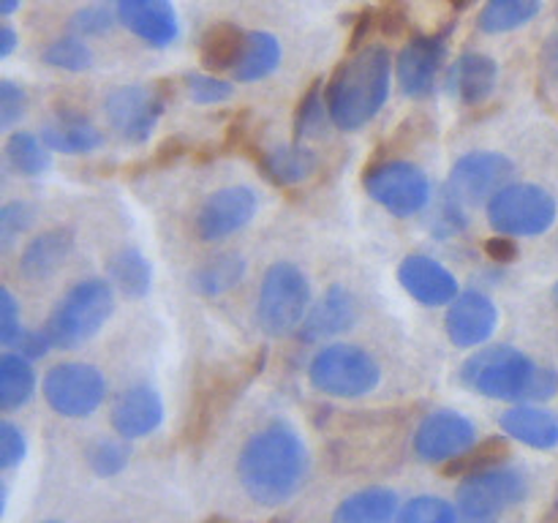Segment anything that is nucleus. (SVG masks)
Here are the masks:
<instances>
[{"label": "nucleus", "mask_w": 558, "mask_h": 523, "mask_svg": "<svg viewBox=\"0 0 558 523\" xmlns=\"http://www.w3.org/2000/svg\"><path fill=\"white\" fill-rule=\"evenodd\" d=\"M308 381L330 398H363L381 381L376 357L352 343H327L308 365Z\"/></svg>", "instance_id": "obj_6"}, {"label": "nucleus", "mask_w": 558, "mask_h": 523, "mask_svg": "<svg viewBox=\"0 0 558 523\" xmlns=\"http://www.w3.org/2000/svg\"><path fill=\"white\" fill-rule=\"evenodd\" d=\"M398 496L385 485H371L347 496L338 504L332 523H396L398 518Z\"/></svg>", "instance_id": "obj_25"}, {"label": "nucleus", "mask_w": 558, "mask_h": 523, "mask_svg": "<svg viewBox=\"0 0 558 523\" xmlns=\"http://www.w3.org/2000/svg\"><path fill=\"white\" fill-rule=\"evenodd\" d=\"M74 251V232L65 227L47 229L44 234L33 238L20 256V276L25 281L38 283L52 278Z\"/></svg>", "instance_id": "obj_22"}, {"label": "nucleus", "mask_w": 558, "mask_h": 523, "mask_svg": "<svg viewBox=\"0 0 558 523\" xmlns=\"http://www.w3.org/2000/svg\"><path fill=\"white\" fill-rule=\"evenodd\" d=\"M463 229H466V212H463V205L452 199V196L445 191L439 207H436L434 232L445 234L447 238V234H458L463 232Z\"/></svg>", "instance_id": "obj_45"}, {"label": "nucleus", "mask_w": 558, "mask_h": 523, "mask_svg": "<svg viewBox=\"0 0 558 523\" xmlns=\"http://www.w3.org/2000/svg\"><path fill=\"white\" fill-rule=\"evenodd\" d=\"M501 430L510 439L532 447V450H556L558 447V417L554 412L534 403H521L501 414Z\"/></svg>", "instance_id": "obj_24"}, {"label": "nucleus", "mask_w": 558, "mask_h": 523, "mask_svg": "<svg viewBox=\"0 0 558 523\" xmlns=\"http://www.w3.org/2000/svg\"><path fill=\"white\" fill-rule=\"evenodd\" d=\"M5 161L16 174L41 178L52 167V150L41 142V136L31 131H14L5 142Z\"/></svg>", "instance_id": "obj_33"}, {"label": "nucleus", "mask_w": 558, "mask_h": 523, "mask_svg": "<svg viewBox=\"0 0 558 523\" xmlns=\"http://www.w3.org/2000/svg\"><path fill=\"white\" fill-rule=\"evenodd\" d=\"M114 16L118 14H112V11L104 9V5H85V9H80L71 14L69 31H71V36H80V38L104 36V33L112 31Z\"/></svg>", "instance_id": "obj_41"}, {"label": "nucleus", "mask_w": 558, "mask_h": 523, "mask_svg": "<svg viewBox=\"0 0 558 523\" xmlns=\"http://www.w3.org/2000/svg\"><path fill=\"white\" fill-rule=\"evenodd\" d=\"M396 523H458L456 507L439 496H417L398 512Z\"/></svg>", "instance_id": "obj_38"}, {"label": "nucleus", "mask_w": 558, "mask_h": 523, "mask_svg": "<svg viewBox=\"0 0 558 523\" xmlns=\"http://www.w3.org/2000/svg\"><path fill=\"white\" fill-rule=\"evenodd\" d=\"M461 523H496L494 518H466V521H461Z\"/></svg>", "instance_id": "obj_52"}, {"label": "nucleus", "mask_w": 558, "mask_h": 523, "mask_svg": "<svg viewBox=\"0 0 558 523\" xmlns=\"http://www.w3.org/2000/svg\"><path fill=\"white\" fill-rule=\"evenodd\" d=\"M281 63V41L267 31H248L243 58L232 76L238 82H262Z\"/></svg>", "instance_id": "obj_30"}, {"label": "nucleus", "mask_w": 558, "mask_h": 523, "mask_svg": "<svg viewBox=\"0 0 558 523\" xmlns=\"http://www.w3.org/2000/svg\"><path fill=\"white\" fill-rule=\"evenodd\" d=\"M414 455L423 463H447L477 447V428L456 409H436L425 414L412 436Z\"/></svg>", "instance_id": "obj_13"}, {"label": "nucleus", "mask_w": 558, "mask_h": 523, "mask_svg": "<svg viewBox=\"0 0 558 523\" xmlns=\"http://www.w3.org/2000/svg\"><path fill=\"white\" fill-rule=\"evenodd\" d=\"M485 251H488V256L494 262H512L518 256V245L512 238H505V234H496L494 240H488V245H485Z\"/></svg>", "instance_id": "obj_47"}, {"label": "nucleus", "mask_w": 558, "mask_h": 523, "mask_svg": "<svg viewBox=\"0 0 558 523\" xmlns=\"http://www.w3.org/2000/svg\"><path fill=\"white\" fill-rule=\"evenodd\" d=\"M118 22L147 47L167 49L178 41L180 20L172 0H118Z\"/></svg>", "instance_id": "obj_17"}, {"label": "nucleus", "mask_w": 558, "mask_h": 523, "mask_svg": "<svg viewBox=\"0 0 558 523\" xmlns=\"http://www.w3.org/2000/svg\"><path fill=\"white\" fill-rule=\"evenodd\" d=\"M554 300H556V305H558V283L554 287Z\"/></svg>", "instance_id": "obj_53"}, {"label": "nucleus", "mask_w": 558, "mask_h": 523, "mask_svg": "<svg viewBox=\"0 0 558 523\" xmlns=\"http://www.w3.org/2000/svg\"><path fill=\"white\" fill-rule=\"evenodd\" d=\"M496 325H499V311H496L494 300L477 289L458 294L445 316L447 338L458 349L483 346L494 336Z\"/></svg>", "instance_id": "obj_16"}, {"label": "nucleus", "mask_w": 558, "mask_h": 523, "mask_svg": "<svg viewBox=\"0 0 558 523\" xmlns=\"http://www.w3.org/2000/svg\"><path fill=\"white\" fill-rule=\"evenodd\" d=\"M398 281L412 300L425 308L450 305L458 297V281L441 262L425 254H409L398 267Z\"/></svg>", "instance_id": "obj_19"}, {"label": "nucleus", "mask_w": 558, "mask_h": 523, "mask_svg": "<svg viewBox=\"0 0 558 523\" xmlns=\"http://www.w3.org/2000/svg\"><path fill=\"white\" fill-rule=\"evenodd\" d=\"M499 85V63L485 52H463L447 71V90L466 107L488 101Z\"/></svg>", "instance_id": "obj_21"}, {"label": "nucleus", "mask_w": 558, "mask_h": 523, "mask_svg": "<svg viewBox=\"0 0 558 523\" xmlns=\"http://www.w3.org/2000/svg\"><path fill=\"white\" fill-rule=\"evenodd\" d=\"M311 311L308 276L294 262H272L256 294V325L265 336L283 338L300 330Z\"/></svg>", "instance_id": "obj_4"}, {"label": "nucleus", "mask_w": 558, "mask_h": 523, "mask_svg": "<svg viewBox=\"0 0 558 523\" xmlns=\"http://www.w3.org/2000/svg\"><path fill=\"white\" fill-rule=\"evenodd\" d=\"M163 423V401L161 392L147 381L131 385L114 398L112 403V428L120 439L134 441L145 439L158 425Z\"/></svg>", "instance_id": "obj_18"}, {"label": "nucleus", "mask_w": 558, "mask_h": 523, "mask_svg": "<svg viewBox=\"0 0 558 523\" xmlns=\"http://www.w3.org/2000/svg\"><path fill=\"white\" fill-rule=\"evenodd\" d=\"M114 311V287L104 278L74 283L49 314L44 332L58 349H76L96 338Z\"/></svg>", "instance_id": "obj_3"}, {"label": "nucleus", "mask_w": 558, "mask_h": 523, "mask_svg": "<svg viewBox=\"0 0 558 523\" xmlns=\"http://www.w3.org/2000/svg\"><path fill=\"white\" fill-rule=\"evenodd\" d=\"M392 90V54L381 44H365L343 60L325 87L330 123L341 131L368 125Z\"/></svg>", "instance_id": "obj_2"}, {"label": "nucleus", "mask_w": 558, "mask_h": 523, "mask_svg": "<svg viewBox=\"0 0 558 523\" xmlns=\"http://www.w3.org/2000/svg\"><path fill=\"white\" fill-rule=\"evenodd\" d=\"M539 365L515 346H488L461 365V381L494 401H529Z\"/></svg>", "instance_id": "obj_5"}, {"label": "nucleus", "mask_w": 558, "mask_h": 523, "mask_svg": "<svg viewBox=\"0 0 558 523\" xmlns=\"http://www.w3.org/2000/svg\"><path fill=\"white\" fill-rule=\"evenodd\" d=\"M558 218V202L534 183H510L488 202V223L505 238H539Z\"/></svg>", "instance_id": "obj_7"}, {"label": "nucleus", "mask_w": 558, "mask_h": 523, "mask_svg": "<svg viewBox=\"0 0 558 523\" xmlns=\"http://www.w3.org/2000/svg\"><path fill=\"white\" fill-rule=\"evenodd\" d=\"M36 221V210L27 202H9L0 207V251H9Z\"/></svg>", "instance_id": "obj_39"}, {"label": "nucleus", "mask_w": 558, "mask_h": 523, "mask_svg": "<svg viewBox=\"0 0 558 523\" xmlns=\"http://www.w3.org/2000/svg\"><path fill=\"white\" fill-rule=\"evenodd\" d=\"M22 336V321H20V305L11 289H0V343L3 346H14L16 338Z\"/></svg>", "instance_id": "obj_44"}, {"label": "nucleus", "mask_w": 558, "mask_h": 523, "mask_svg": "<svg viewBox=\"0 0 558 523\" xmlns=\"http://www.w3.org/2000/svg\"><path fill=\"white\" fill-rule=\"evenodd\" d=\"M311 455L303 436L283 419L248 436L238 455V479L245 494L265 507L292 499L308 479Z\"/></svg>", "instance_id": "obj_1"}, {"label": "nucleus", "mask_w": 558, "mask_h": 523, "mask_svg": "<svg viewBox=\"0 0 558 523\" xmlns=\"http://www.w3.org/2000/svg\"><path fill=\"white\" fill-rule=\"evenodd\" d=\"M365 194L396 218H412L430 205V180L417 163L387 158L363 178Z\"/></svg>", "instance_id": "obj_8"}, {"label": "nucleus", "mask_w": 558, "mask_h": 523, "mask_svg": "<svg viewBox=\"0 0 558 523\" xmlns=\"http://www.w3.org/2000/svg\"><path fill=\"white\" fill-rule=\"evenodd\" d=\"M36 392V370L31 360L16 352H5L0 357V409L14 412L25 406Z\"/></svg>", "instance_id": "obj_31"}, {"label": "nucleus", "mask_w": 558, "mask_h": 523, "mask_svg": "<svg viewBox=\"0 0 558 523\" xmlns=\"http://www.w3.org/2000/svg\"><path fill=\"white\" fill-rule=\"evenodd\" d=\"M41 60L52 69L69 71V74H82L93 65V52L85 44V38L80 36H60L49 44L41 52Z\"/></svg>", "instance_id": "obj_34"}, {"label": "nucleus", "mask_w": 558, "mask_h": 523, "mask_svg": "<svg viewBox=\"0 0 558 523\" xmlns=\"http://www.w3.org/2000/svg\"><path fill=\"white\" fill-rule=\"evenodd\" d=\"M245 276V259L238 251H221V254L210 256L202 262L194 272H191V289L202 297H221V294L232 292Z\"/></svg>", "instance_id": "obj_28"}, {"label": "nucleus", "mask_w": 558, "mask_h": 523, "mask_svg": "<svg viewBox=\"0 0 558 523\" xmlns=\"http://www.w3.org/2000/svg\"><path fill=\"white\" fill-rule=\"evenodd\" d=\"M357 321V300L349 289H343L341 283H332L325 294L319 297V303L311 305L308 316L300 325L298 336L300 341L316 343L327 341L332 336H341L349 327Z\"/></svg>", "instance_id": "obj_20"}, {"label": "nucleus", "mask_w": 558, "mask_h": 523, "mask_svg": "<svg viewBox=\"0 0 558 523\" xmlns=\"http://www.w3.org/2000/svg\"><path fill=\"white\" fill-rule=\"evenodd\" d=\"M543 9V0H485L480 11V31L499 36L529 25Z\"/></svg>", "instance_id": "obj_32"}, {"label": "nucleus", "mask_w": 558, "mask_h": 523, "mask_svg": "<svg viewBox=\"0 0 558 523\" xmlns=\"http://www.w3.org/2000/svg\"><path fill=\"white\" fill-rule=\"evenodd\" d=\"M474 0H450V5L452 9H458V11H463V9H469V5H472Z\"/></svg>", "instance_id": "obj_51"}, {"label": "nucleus", "mask_w": 558, "mask_h": 523, "mask_svg": "<svg viewBox=\"0 0 558 523\" xmlns=\"http://www.w3.org/2000/svg\"><path fill=\"white\" fill-rule=\"evenodd\" d=\"M109 129L129 145H145L163 114V98L156 87L120 85L104 98Z\"/></svg>", "instance_id": "obj_12"}, {"label": "nucleus", "mask_w": 558, "mask_h": 523, "mask_svg": "<svg viewBox=\"0 0 558 523\" xmlns=\"http://www.w3.org/2000/svg\"><path fill=\"white\" fill-rule=\"evenodd\" d=\"M16 49V31L11 25L0 27V58H9Z\"/></svg>", "instance_id": "obj_49"}, {"label": "nucleus", "mask_w": 558, "mask_h": 523, "mask_svg": "<svg viewBox=\"0 0 558 523\" xmlns=\"http://www.w3.org/2000/svg\"><path fill=\"white\" fill-rule=\"evenodd\" d=\"M183 85L191 101L202 104V107H218V104H227L234 96L232 82L221 80L216 74H205V71H189L183 76Z\"/></svg>", "instance_id": "obj_36"}, {"label": "nucleus", "mask_w": 558, "mask_h": 523, "mask_svg": "<svg viewBox=\"0 0 558 523\" xmlns=\"http://www.w3.org/2000/svg\"><path fill=\"white\" fill-rule=\"evenodd\" d=\"M20 3H22V0H0V14L11 16L16 9H20Z\"/></svg>", "instance_id": "obj_50"}, {"label": "nucleus", "mask_w": 558, "mask_h": 523, "mask_svg": "<svg viewBox=\"0 0 558 523\" xmlns=\"http://www.w3.org/2000/svg\"><path fill=\"white\" fill-rule=\"evenodd\" d=\"M543 65L550 76L558 82V31L550 36V41L543 49Z\"/></svg>", "instance_id": "obj_48"}, {"label": "nucleus", "mask_w": 558, "mask_h": 523, "mask_svg": "<svg viewBox=\"0 0 558 523\" xmlns=\"http://www.w3.org/2000/svg\"><path fill=\"white\" fill-rule=\"evenodd\" d=\"M445 54L447 33L409 38L396 58V80L403 96L414 98V101H425L434 96Z\"/></svg>", "instance_id": "obj_15"}, {"label": "nucleus", "mask_w": 558, "mask_h": 523, "mask_svg": "<svg viewBox=\"0 0 558 523\" xmlns=\"http://www.w3.org/2000/svg\"><path fill=\"white\" fill-rule=\"evenodd\" d=\"M131 461V447L125 439H112V436H101L87 447V463L98 477H114L123 472Z\"/></svg>", "instance_id": "obj_35"}, {"label": "nucleus", "mask_w": 558, "mask_h": 523, "mask_svg": "<svg viewBox=\"0 0 558 523\" xmlns=\"http://www.w3.org/2000/svg\"><path fill=\"white\" fill-rule=\"evenodd\" d=\"M27 109V93L16 82L3 80L0 82V129L9 131L16 120L25 114Z\"/></svg>", "instance_id": "obj_42"}, {"label": "nucleus", "mask_w": 558, "mask_h": 523, "mask_svg": "<svg viewBox=\"0 0 558 523\" xmlns=\"http://www.w3.org/2000/svg\"><path fill=\"white\" fill-rule=\"evenodd\" d=\"M507 447L505 441H501V436H496V439H488L483 441L480 447H472V450L466 452V455L456 458L452 461V466L447 469L450 474H477L483 472V469H490V466H499V458L505 455Z\"/></svg>", "instance_id": "obj_40"}, {"label": "nucleus", "mask_w": 558, "mask_h": 523, "mask_svg": "<svg viewBox=\"0 0 558 523\" xmlns=\"http://www.w3.org/2000/svg\"><path fill=\"white\" fill-rule=\"evenodd\" d=\"M44 523H60V521H44Z\"/></svg>", "instance_id": "obj_54"}, {"label": "nucleus", "mask_w": 558, "mask_h": 523, "mask_svg": "<svg viewBox=\"0 0 558 523\" xmlns=\"http://www.w3.org/2000/svg\"><path fill=\"white\" fill-rule=\"evenodd\" d=\"M529 496V477L523 469L499 466L483 469L477 474H469L458 485V507L466 518H494L510 507L521 504Z\"/></svg>", "instance_id": "obj_10"}, {"label": "nucleus", "mask_w": 558, "mask_h": 523, "mask_svg": "<svg viewBox=\"0 0 558 523\" xmlns=\"http://www.w3.org/2000/svg\"><path fill=\"white\" fill-rule=\"evenodd\" d=\"M330 120V112H327V101H325V90H322V82H316L308 93L300 101L298 114H294V136L305 139V136H316L322 134L325 123Z\"/></svg>", "instance_id": "obj_37"}, {"label": "nucleus", "mask_w": 558, "mask_h": 523, "mask_svg": "<svg viewBox=\"0 0 558 523\" xmlns=\"http://www.w3.org/2000/svg\"><path fill=\"white\" fill-rule=\"evenodd\" d=\"M515 167L507 156L494 150H474L458 158L447 178V194L463 207L483 205L510 185Z\"/></svg>", "instance_id": "obj_11"}, {"label": "nucleus", "mask_w": 558, "mask_h": 523, "mask_svg": "<svg viewBox=\"0 0 558 523\" xmlns=\"http://www.w3.org/2000/svg\"><path fill=\"white\" fill-rule=\"evenodd\" d=\"M107 276L114 289H120L125 297H134V300L145 297L153 287L150 262H147V256L142 254V251L131 248V245H125V248H120L118 254L109 256Z\"/></svg>", "instance_id": "obj_29"}, {"label": "nucleus", "mask_w": 558, "mask_h": 523, "mask_svg": "<svg viewBox=\"0 0 558 523\" xmlns=\"http://www.w3.org/2000/svg\"><path fill=\"white\" fill-rule=\"evenodd\" d=\"M248 31L238 27L234 22H216L205 31L199 41V58L207 71H234L243 58Z\"/></svg>", "instance_id": "obj_27"}, {"label": "nucleus", "mask_w": 558, "mask_h": 523, "mask_svg": "<svg viewBox=\"0 0 558 523\" xmlns=\"http://www.w3.org/2000/svg\"><path fill=\"white\" fill-rule=\"evenodd\" d=\"M41 142L52 153H65V156H82V153H93L96 147L104 145V134L74 109H60L54 112L47 123L41 125Z\"/></svg>", "instance_id": "obj_23"}, {"label": "nucleus", "mask_w": 558, "mask_h": 523, "mask_svg": "<svg viewBox=\"0 0 558 523\" xmlns=\"http://www.w3.org/2000/svg\"><path fill=\"white\" fill-rule=\"evenodd\" d=\"M25 452L27 441L22 428L11 423V419H3V423H0V466L14 469L16 463H22Z\"/></svg>", "instance_id": "obj_43"}, {"label": "nucleus", "mask_w": 558, "mask_h": 523, "mask_svg": "<svg viewBox=\"0 0 558 523\" xmlns=\"http://www.w3.org/2000/svg\"><path fill=\"white\" fill-rule=\"evenodd\" d=\"M259 207V196L248 185H227L207 196L194 218V232L202 243H221L248 227Z\"/></svg>", "instance_id": "obj_14"}, {"label": "nucleus", "mask_w": 558, "mask_h": 523, "mask_svg": "<svg viewBox=\"0 0 558 523\" xmlns=\"http://www.w3.org/2000/svg\"><path fill=\"white\" fill-rule=\"evenodd\" d=\"M49 346H52V341H49L44 330H22V336L14 343L16 354H22L27 360L44 357L49 352Z\"/></svg>", "instance_id": "obj_46"}, {"label": "nucleus", "mask_w": 558, "mask_h": 523, "mask_svg": "<svg viewBox=\"0 0 558 523\" xmlns=\"http://www.w3.org/2000/svg\"><path fill=\"white\" fill-rule=\"evenodd\" d=\"M319 167V158L311 147L305 145H283L272 147V150L262 153L259 169L270 183L281 185V188H292V185L305 183L311 174Z\"/></svg>", "instance_id": "obj_26"}, {"label": "nucleus", "mask_w": 558, "mask_h": 523, "mask_svg": "<svg viewBox=\"0 0 558 523\" xmlns=\"http://www.w3.org/2000/svg\"><path fill=\"white\" fill-rule=\"evenodd\" d=\"M107 398V381L96 365L60 363L44 376V401L60 417H90Z\"/></svg>", "instance_id": "obj_9"}]
</instances>
